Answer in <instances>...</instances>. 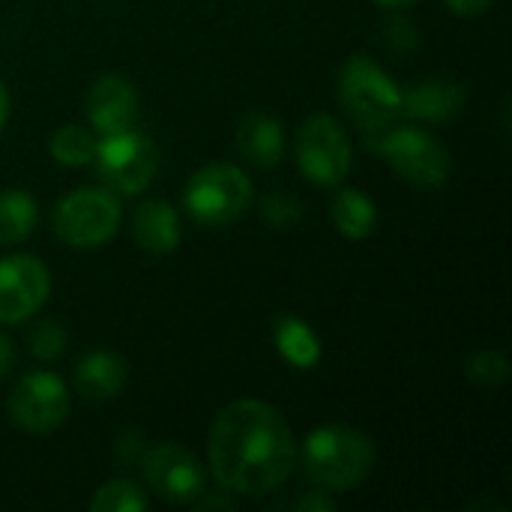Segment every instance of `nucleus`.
Segmentation results:
<instances>
[{"instance_id":"obj_1","label":"nucleus","mask_w":512,"mask_h":512,"mask_svg":"<svg viewBox=\"0 0 512 512\" xmlns=\"http://www.w3.org/2000/svg\"><path fill=\"white\" fill-rule=\"evenodd\" d=\"M207 459L225 492L264 498L282 489L294 474L297 444L291 426L273 405L240 399L216 414Z\"/></svg>"},{"instance_id":"obj_2","label":"nucleus","mask_w":512,"mask_h":512,"mask_svg":"<svg viewBox=\"0 0 512 512\" xmlns=\"http://www.w3.org/2000/svg\"><path fill=\"white\" fill-rule=\"evenodd\" d=\"M303 468L324 492H348L375 468V444L354 426L327 423L309 432L303 444Z\"/></svg>"},{"instance_id":"obj_3","label":"nucleus","mask_w":512,"mask_h":512,"mask_svg":"<svg viewBox=\"0 0 512 512\" xmlns=\"http://www.w3.org/2000/svg\"><path fill=\"white\" fill-rule=\"evenodd\" d=\"M339 102L372 147L402 120V87L366 54H354L339 69Z\"/></svg>"},{"instance_id":"obj_4","label":"nucleus","mask_w":512,"mask_h":512,"mask_svg":"<svg viewBox=\"0 0 512 512\" xmlns=\"http://www.w3.org/2000/svg\"><path fill=\"white\" fill-rule=\"evenodd\" d=\"M189 216L207 228L237 222L252 204V183L243 168L231 162H210L198 168L183 192Z\"/></svg>"},{"instance_id":"obj_5","label":"nucleus","mask_w":512,"mask_h":512,"mask_svg":"<svg viewBox=\"0 0 512 512\" xmlns=\"http://www.w3.org/2000/svg\"><path fill=\"white\" fill-rule=\"evenodd\" d=\"M90 162L108 192L138 195L150 186L159 156L156 144L132 126L114 135H102V141H96V153Z\"/></svg>"},{"instance_id":"obj_6","label":"nucleus","mask_w":512,"mask_h":512,"mask_svg":"<svg viewBox=\"0 0 512 512\" xmlns=\"http://www.w3.org/2000/svg\"><path fill=\"white\" fill-rule=\"evenodd\" d=\"M372 150L381 153L402 180L423 186V189H441L453 171L447 147L426 129L393 126L387 135H381L372 144Z\"/></svg>"},{"instance_id":"obj_7","label":"nucleus","mask_w":512,"mask_h":512,"mask_svg":"<svg viewBox=\"0 0 512 512\" xmlns=\"http://www.w3.org/2000/svg\"><path fill=\"white\" fill-rule=\"evenodd\" d=\"M120 201L108 189H75L54 210V234L72 249H96L120 228Z\"/></svg>"},{"instance_id":"obj_8","label":"nucleus","mask_w":512,"mask_h":512,"mask_svg":"<svg viewBox=\"0 0 512 512\" xmlns=\"http://www.w3.org/2000/svg\"><path fill=\"white\" fill-rule=\"evenodd\" d=\"M297 162L309 183L336 189L351 171V141L330 114H312L297 135Z\"/></svg>"},{"instance_id":"obj_9","label":"nucleus","mask_w":512,"mask_h":512,"mask_svg":"<svg viewBox=\"0 0 512 512\" xmlns=\"http://www.w3.org/2000/svg\"><path fill=\"white\" fill-rule=\"evenodd\" d=\"M9 417L27 432H54L69 414V390L51 372H27L9 393Z\"/></svg>"},{"instance_id":"obj_10","label":"nucleus","mask_w":512,"mask_h":512,"mask_svg":"<svg viewBox=\"0 0 512 512\" xmlns=\"http://www.w3.org/2000/svg\"><path fill=\"white\" fill-rule=\"evenodd\" d=\"M144 480L147 486L162 498V501H171V504H189L195 498L204 495V486H207V474L201 468V462L180 444L174 441H165L159 447H153L144 462Z\"/></svg>"},{"instance_id":"obj_11","label":"nucleus","mask_w":512,"mask_h":512,"mask_svg":"<svg viewBox=\"0 0 512 512\" xmlns=\"http://www.w3.org/2000/svg\"><path fill=\"white\" fill-rule=\"evenodd\" d=\"M51 294L48 267L33 255H9L0 261V324L33 318Z\"/></svg>"},{"instance_id":"obj_12","label":"nucleus","mask_w":512,"mask_h":512,"mask_svg":"<svg viewBox=\"0 0 512 512\" xmlns=\"http://www.w3.org/2000/svg\"><path fill=\"white\" fill-rule=\"evenodd\" d=\"M84 111L90 126L99 135H114L123 129H132L138 120V90L129 78L108 72L93 81L84 99Z\"/></svg>"},{"instance_id":"obj_13","label":"nucleus","mask_w":512,"mask_h":512,"mask_svg":"<svg viewBox=\"0 0 512 512\" xmlns=\"http://www.w3.org/2000/svg\"><path fill=\"white\" fill-rule=\"evenodd\" d=\"M465 108V87L450 78H423L402 87V117L447 123Z\"/></svg>"},{"instance_id":"obj_14","label":"nucleus","mask_w":512,"mask_h":512,"mask_svg":"<svg viewBox=\"0 0 512 512\" xmlns=\"http://www.w3.org/2000/svg\"><path fill=\"white\" fill-rule=\"evenodd\" d=\"M132 237L150 255H171L183 237L177 210L162 198L141 201L132 216Z\"/></svg>"},{"instance_id":"obj_15","label":"nucleus","mask_w":512,"mask_h":512,"mask_svg":"<svg viewBox=\"0 0 512 512\" xmlns=\"http://www.w3.org/2000/svg\"><path fill=\"white\" fill-rule=\"evenodd\" d=\"M237 150L258 168H273L285 156V129L267 111H252L237 126Z\"/></svg>"},{"instance_id":"obj_16","label":"nucleus","mask_w":512,"mask_h":512,"mask_svg":"<svg viewBox=\"0 0 512 512\" xmlns=\"http://www.w3.org/2000/svg\"><path fill=\"white\" fill-rule=\"evenodd\" d=\"M126 381H129V369L123 357H117L114 351H90L75 366V387L90 402L114 399L126 387Z\"/></svg>"},{"instance_id":"obj_17","label":"nucleus","mask_w":512,"mask_h":512,"mask_svg":"<svg viewBox=\"0 0 512 512\" xmlns=\"http://www.w3.org/2000/svg\"><path fill=\"white\" fill-rule=\"evenodd\" d=\"M273 342L282 360L291 363L294 369H315L321 360V339L303 318L279 315L273 321Z\"/></svg>"},{"instance_id":"obj_18","label":"nucleus","mask_w":512,"mask_h":512,"mask_svg":"<svg viewBox=\"0 0 512 512\" xmlns=\"http://www.w3.org/2000/svg\"><path fill=\"white\" fill-rule=\"evenodd\" d=\"M330 219L348 240H366L378 231V207L360 189H342L330 204Z\"/></svg>"},{"instance_id":"obj_19","label":"nucleus","mask_w":512,"mask_h":512,"mask_svg":"<svg viewBox=\"0 0 512 512\" xmlns=\"http://www.w3.org/2000/svg\"><path fill=\"white\" fill-rule=\"evenodd\" d=\"M36 228V201L21 189L0 192V246L21 243Z\"/></svg>"},{"instance_id":"obj_20","label":"nucleus","mask_w":512,"mask_h":512,"mask_svg":"<svg viewBox=\"0 0 512 512\" xmlns=\"http://www.w3.org/2000/svg\"><path fill=\"white\" fill-rule=\"evenodd\" d=\"M51 156L60 162V165H69V168H78V165H87L96 153V138L90 135V129L78 126V123H69L63 129H57L51 135Z\"/></svg>"},{"instance_id":"obj_21","label":"nucleus","mask_w":512,"mask_h":512,"mask_svg":"<svg viewBox=\"0 0 512 512\" xmlns=\"http://www.w3.org/2000/svg\"><path fill=\"white\" fill-rule=\"evenodd\" d=\"M93 512H141L147 510V495L132 480H111L90 498Z\"/></svg>"},{"instance_id":"obj_22","label":"nucleus","mask_w":512,"mask_h":512,"mask_svg":"<svg viewBox=\"0 0 512 512\" xmlns=\"http://www.w3.org/2000/svg\"><path fill=\"white\" fill-rule=\"evenodd\" d=\"M63 348H66V330L57 321H39L27 333V351L36 360H54L63 354Z\"/></svg>"},{"instance_id":"obj_23","label":"nucleus","mask_w":512,"mask_h":512,"mask_svg":"<svg viewBox=\"0 0 512 512\" xmlns=\"http://www.w3.org/2000/svg\"><path fill=\"white\" fill-rule=\"evenodd\" d=\"M468 378L480 387H498L507 381V372H510V363L501 351H480L468 360L465 366Z\"/></svg>"},{"instance_id":"obj_24","label":"nucleus","mask_w":512,"mask_h":512,"mask_svg":"<svg viewBox=\"0 0 512 512\" xmlns=\"http://www.w3.org/2000/svg\"><path fill=\"white\" fill-rule=\"evenodd\" d=\"M264 219L276 228H288L300 219V204L291 198V195H282V192H273L264 198Z\"/></svg>"},{"instance_id":"obj_25","label":"nucleus","mask_w":512,"mask_h":512,"mask_svg":"<svg viewBox=\"0 0 512 512\" xmlns=\"http://www.w3.org/2000/svg\"><path fill=\"white\" fill-rule=\"evenodd\" d=\"M444 3H447V9H450L453 15H459V18H477V15H483V12H489L495 0H444Z\"/></svg>"},{"instance_id":"obj_26","label":"nucleus","mask_w":512,"mask_h":512,"mask_svg":"<svg viewBox=\"0 0 512 512\" xmlns=\"http://www.w3.org/2000/svg\"><path fill=\"white\" fill-rule=\"evenodd\" d=\"M12 366H15V348H12V342L0 333V381L9 375Z\"/></svg>"},{"instance_id":"obj_27","label":"nucleus","mask_w":512,"mask_h":512,"mask_svg":"<svg viewBox=\"0 0 512 512\" xmlns=\"http://www.w3.org/2000/svg\"><path fill=\"white\" fill-rule=\"evenodd\" d=\"M294 510H333V504L315 492V495H306V498H300V501L294 504Z\"/></svg>"},{"instance_id":"obj_28","label":"nucleus","mask_w":512,"mask_h":512,"mask_svg":"<svg viewBox=\"0 0 512 512\" xmlns=\"http://www.w3.org/2000/svg\"><path fill=\"white\" fill-rule=\"evenodd\" d=\"M6 117H9V90H6V84L0 81V126L6 123Z\"/></svg>"},{"instance_id":"obj_29","label":"nucleus","mask_w":512,"mask_h":512,"mask_svg":"<svg viewBox=\"0 0 512 512\" xmlns=\"http://www.w3.org/2000/svg\"><path fill=\"white\" fill-rule=\"evenodd\" d=\"M381 6H387V9H405V6H411V3H417V0H378Z\"/></svg>"}]
</instances>
